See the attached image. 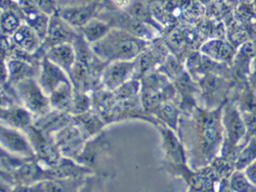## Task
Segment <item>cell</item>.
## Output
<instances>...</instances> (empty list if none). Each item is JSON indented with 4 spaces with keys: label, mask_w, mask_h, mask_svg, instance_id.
Masks as SVG:
<instances>
[{
    "label": "cell",
    "mask_w": 256,
    "mask_h": 192,
    "mask_svg": "<svg viewBox=\"0 0 256 192\" xmlns=\"http://www.w3.org/2000/svg\"><path fill=\"white\" fill-rule=\"evenodd\" d=\"M251 175L252 176L253 178L256 180V168H254V169L252 170V171Z\"/></svg>",
    "instance_id": "2e32d148"
},
{
    "label": "cell",
    "mask_w": 256,
    "mask_h": 192,
    "mask_svg": "<svg viewBox=\"0 0 256 192\" xmlns=\"http://www.w3.org/2000/svg\"><path fill=\"white\" fill-rule=\"evenodd\" d=\"M20 7L24 24L34 30L42 40H44L47 34L50 16L41 12L34 4L32 0H26Z\"/></svg>",
    "instance_id": "277c9868"
},
{
    "label": "cell",
    "mask_w": 256,
    "mask_h": 192,
    "mask_svg": "<svg viewBox=\"0 0 256 192\" xmlns=\"http://www.w3.org/2000/svg\"><path fill=\"white\" fill-rule=\"evenodd\" d=\"M134 0H102L104 8L113 12H126Z\"/></svg>",
    "instance_id": "9c48e42d"
},
{
    "label": "cell",
    "mask_w": 256,
    "mask_h": 192,
    "mask_svg": "<svg viewBox=\"0 0 256 192\" xmlns=\"http://www.w3.org/2000/svg\"><path fill=\"white\" fill-rule=\"evenodd\" d=\"M12 1L14 2L17 3L20 6L22 3L24 2L26 0H12Z\"/></svg>",
    "instance_id": "9a60e30c"
},
{
    "label": "cell",
    "mask_w": 256,
    "mask_h": 192,
    "mask_svg": "<svg viewBox=\"0 0 256 192\" xmlns=\"http://www.w3.org/2000/svg\"><path fill=\"white\" fill-rule=\"evenodd\" d=\"M77 36L74 28L56 13L50 16L44 40L52 48L62 44H70Z\"/></svg>",
    "instance_id": "3957f363"
},
{
    "label": "cell",
    "mask_w": 256,
    "mask_h": 192,
    "mask_svg": "<svg viewBox=\"0 0 256 192\" xmlns=\"http://www.w3.org/2000/svg\"><path fill=\"white\" fill-rule=\"evenodd\" d=\"M126 12L140 22L154 26L155 19L152 16L150 0H134Z\"/></svg>",
    "instance_id": "52a82bcc"
},
{
    "label": "cell",
    "mask_w": 256,
    "mask_h": 192,
    "mask_svg": "<svg viewBox=\"0 0 256 192\" xmlns=\"http://www.w3.org/2000/svg\"><path fill=\"white\" fill-rule=\"evenodd\" d=\"M34 4L43 13L53 16L60 9L58 0H32Z\"/></svg>",
    "instance_id": "ba28073f"
},
{
    "label": "cell",
    "mask_w": 256,
    "mask_h": 192,
    "mask_svg": "<svg viewBox=\"0 0 256 192\" xmlns=\"http://www.w3.org/2000/svg\"><path fill=\"white\" fill-rule=\"evenodd\" d=\"M256 151V147L254 146H252L248 147V150L242 152L240 159V163L242 164L248 163V160H251L254 157L253 156H254Z\"/></svg>",
    "instance_id": "4fadbf2b"
},
{
    "label": "cell",
    "mask_w": 256,
    "mask_h": 192,
    "mask_svg": "<svg viewBox=\"0 0 256 192\" xmlns=\"http://www.w3.org/2000/svg\"><path fill=\"white\" fill-rule=\"evenodd\" d=\"M148 40L136 37L124 30L113 28L102 40L94 44L97 54L110 58L136 56L148 48Z\"/></svg>",
    "instance_id": "6da1fadb"
},
{
    "label": "cell",
    "mask_w": 256,
    "mask_h": 192,
    "mask_svg": "<svg viewBox=\"0 0 256 192\" xmlns=\"http://www.w3.org/2000/svg\"><path fill=\"white\" fill-rule=\"evenodd\" d=\"M14 43L22 49L32 51L38 48L40 44V36L29 26L24 22L12 34Z\"/></svg>",
    "instance_id": "5b68a950"
},
{
    "label": "cell",
    "mask_w": 256,
    "mask_h": 192,
    "mask_svg": "<svg viewBox=\"0 0 256 192\" xmlns=\"http://www.w3.org/2000/svg\"><path fill=\"white\" fill-rule=\"evenodd\" d=\"M217 128L215 121L212 118H209L204 127V140L205 145L210 146L216 138Z\"/></svg>",
    "instance_id": "30bf717a"
},
{
    "label": "cell",
    "mask_w": 256,
    "mask_h": 192,
    "mask_svg": "<svg viewBox=\"0 0 256 192\" xmlns=\"http://www.w3.org/2000/svg\"><path fill=\"white\" fill-rule=\"evenodd\" d=\"M101 1V0H58L60 8L67 7V6H78V4H88L94 2Z\"/></svg>",
    "instance_id": "7c38bea8"
},
{
    "label": "cell",
    "mask_w": 256,
    "mask_h": 192,
    "mask_svg": "<svg viewBox=\"0 0 256 192\" xmlns=\"http://www.w3.org/2000/svg\"><path fill=\"white\" fill-rule=\"evenodd\" d=\"M112 28V26L107 21L97 16L90 21L80 30L88 42L94 44L106 37Z\"/></svg>",
    "instance_id": "8992f818"
},
{
    "label": "cell",
    "mask_w": 256,
    "mask_h": 192,
    "mask_svg": "<svg viewBox=\"0 0 256 192\" xmlns=\"http://www.w3.org/2000/svg\"><path fill=\"white\" fill-rule=\"evenodd\" d=\"M208 50L220 56L228 55L232 51V48L228 44L220 40H214L206 45Z\"/></svg>",
    "instance_id": "8fae6325"
},
{
    "label": "cell",
    "mask_w": 256,
    "mask_h": 192,
    "mask_svg": "<svg viewBox=\"0 0 256 192\" xmlns=\"http://www.w3.org/2000/svg\"><path fill=\"white\" fill-rule=\"evenodd\" d=\"M102 8L101 0L88 4L60 8L58 13L73 28L80 30L90 21L97 18Z\"/></svg>",
    "instance_id": "7a4b0ae2"
},
{
    "label": "cell",
    "mask_w": 256,
    "mask_h": 192,
    "mask_svg": "<svg viewBox=\"0 0 256 192\" xmlns=\"http://www.w3.org/2000/svg\"><path fill=\"white\" fill-rule=\"evenodd\" d=\"M234 188H236V190H246V183L244 181V178L240 176H238L236 178H234L232 182Z\"/></svg>",
    "instance_id": "5bb4252c"
}]
</instances>
